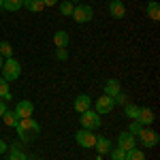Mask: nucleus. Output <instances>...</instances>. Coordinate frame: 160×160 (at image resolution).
<instances>
[{"label": "nucleus", "mask_w": 160, "mask_h": 160, "mask_svg": "<svg viewBox=\"0 0 160 160\" xmlns=\"http://www.w3.org/2000/svg\"><path fill=\"white\" fill-rule=\"evenodd\" d=\"M15 130H17V135H19L22 141L30 143V141H34V139L38 137L41 124H38L34 118H22V120L17 122V126H15Z\"/></svg>", "instance_id": "1"}, {"label": "nucleus", "mask_w": 160, "mask_h": 160, "mask_svg": "<svg viewBox=\"0 0 160 160\" xmlns=\"http://www.w3.org/2000/svg\"><path fill=\"white\" fill-rule=\"evenodd\" d=\"M0 71H2V79H4V81H15V79H19V75H22V64L15 60V58H7Z\"/></svg>", "instance_id": "2"}, {"label": "nucleus", "mask_w": 160, "mask_h": 160, "mask_svg": "<svg viewBox=\"0 0 160 160\" xmlns=\"http://www.w3.org/2000/svg\"><path fill=\"white\" fill-rule=\"evenodd\" d=\"M79 122H81V128H86V130H98L102 120L94 109H88L83 113H79Z\"/></svg>", "instance_id": "3"}, {"label": "nucleus", "mask_w": 160, "mask_h": 160, "mask_svg": "<svg viewBox=\"0 0 160 160\" xmlns=\"http://www.w3.org/2000/svg\"><path fill=\"white\" fill-rule=\"evenodd\" d=\"M137 141H139L143 148L152 149V148H156V145H158L160 137H158V132H156V130H152L149 126H143V128H141V132L137 135Z\"/></svg>", "instance_id": "4"}, {"label": "nucleus", "mask_w": 160, "mask_h": 160, "mask_svg": "<svg viewBox=\"0 0 160 160\" xmlns=\"http://www.w3.org/2000/svg\"><path fill=\"white\" fill-rule=\"evenodd\" d=\"M71 17H73L77 24H88V22L94 19V9H92L90 4H75Z\"/></svg>", "instance_id": "5"}, {"label": "nucleus", "mask_w": 160, "mask_h": 160, "mask_svg": "<svg viewBox=\"0 0 160 160\" xmlns=\"http://www.w3.org/2000/svg\"><path fill=\"white\" fill-rule=\"evenodd\" d=\"M75 141H77L81 148L92 149V148H94V143H96V135H94V130H86V128H81V130L75 132Z\"/></svg>", "instance_id": "6"}, {"label": "nucleus", "mask_w": 160, "mask_h": 160, "mask_svg": "<svg viewBox=\"0 0 160 160\" xmlns=\"http://www.w3.org/2000/svg\"><path fill=\"white\" fill-rule=\"evenodd\" d=\"M113 107H115V105H113V98H109V96H105V94H102V96H98V98H96L94 111H96L98 115H107V113H111V111H113Z\"/></svg>", "instance_id": "7"}, {"label": "nucleus", "mask_w": 160, "mask_h": 160, "mask_svg": "<svg viewBox=\"0 0 160 160\" xmlns=\"http://www.w3.org/2000/svg\"><path fill=\"white\" fill-rule=\"evenodd\" d=\"M13 111L17 113L19 120H22V118H32V115H34V102H30V100H19Z\"/></svg>", "instance_id": "8"}, {"label": "nucleus", "mask_w": 160, "mask_h": 160, "mask_svg": "<svg viewBox=\"0 0 160 160\" xmlns=\"http://www.w3.org/2000/svg\"><path fill=\"white\" fill-rule=\"evenodd\" d=\"M118 148H122L124 152H128V149L137 148V137H135V135H130L128 130L120 132V135H118Z\"/></svg>", "instance_id": "9"}, {"label": "nucleus", "mask_w": 160, "mask_h": 160, "mask_svg": "<svg viewBox=\"0 0 160 160\" xmlns=\"http://www.w3.org/2000/svg\"><path fill=\"white\" fill-rule=\"evenodd\" d=\"M92 105H94V100H92L90 94H79V96L75 98V102H73V109L77 111V113H83V111L92 109Z\"/></svg>", "instance_id": "10"}, {"label": "nucleus", "mask_w": 160, "mask_h": 160, "mask_svg": "<svg viewBox=\"0 0 160 160\" xmlns=\"http://www.w3.org/2000/svg\"><path fill=\"white\" fill-rule=\"evenodd\" d=\"M137 122L141 124V126H152V124L156 122V115H154V111H152V109H148V107H141Z\"/></svg>", "instance_id": "11"}, {"label": "nucleus", "mask_w": 160, "mask_h": 160, "mask_svg": "<svg viewBox=\"0 0 160 160\" xmlns=\"http://www.w3.org/2000/svg\"><path fill=\"white\" fill-rule=\"evenodd\" d=\"M109 15L113 19H124V17H126V7H124V2L111 0L109 2Z\"/></svg>", "instance_id": "12"}, {"label": "nucleus", "mask_w": 160, "mask_h": 160, "mask_svg": "<svg viewBox=\"0 0 160 160\" xmlns=\"http://www.w3.org/2000/svg\"><path fill=\"white\" fill-rule=\"evenodd\" d=\"M122 92V86H120V81L118 79H107L105 81V96H109V98H113V96H118Z\"/></svg>", "instance_id": "13"}, {"label": "nucleus", "mask_w": 160, "mask_h": 160, "mask_svg": "<svg viewBox=\"0 0 160 160\" xmlns=\"http://www.w3.org/2000/svg\"><path fill=\"white\" fill-rule=\"evenodd\" d=\"M94 148H96V152H98L100 156H105V154H109V152H111L113 143H111V141L107 139V137L98 135V137H96V143H94Z\"/></svg>", "instance_id": "14"}, {"label": "nucleus", "mask_w": 160, "mask_h": 160, "mask_svg": "<svg viewBox=\"0 0 160 160\" xmlns=\"http://www.w3.org/2000/svg\"><path fill=\"white\" fill-rule=\"evenodd\" d=\"M7 160H28V156H26V152L22 149L19 143H13L7 152Z\"/></svg>", "instance_id": "15"}, {"label": "nucleus", "mask_w": 160, "mask_h": 160, "mask_svg": "<svg viewBox=\"0 0 160 160\" xmlns=\"http://www.w3.org/2000/svg\"><path fill=\"white\" fill-rule=\"evenodd\" d=\"M68 43H71L68 32H66V30H56V34H53V45H56V47H68Z\"/></svg>", "instance_id": "16"}, {"label": "nucleus", "mask_w": 160, "mask_h": 160, "mask_svg": "<svg viewBox=\"0 0 160 160\" xmlns=\"http://www.w3.org/2000/svg\"><path fill=\"white\" fill-rule=\"evenodd\" d=\"M22 7H24V0H2V11L17 13Z\"/></svg>", "instance_id": "17"}, {"label": "nucleus", "mask_w": 160, "mask_h": 160, "mask_svg": "<svg viewBox=\"0 0 160 160\" xmlns=\"http://www.w3.org/2000/svg\"><path fill=\"white\" fill-rule=\"evenodd\" d=\"M145 11H148V15L154 19V22H158V19H160V4H158V0H149L148 7H145Z\"/></svg>", "instance_id": "18"}, {"label": "nucleus", "mask_w": 160, "mask_h": 160, "mask_svg": "<svg viewBox=\"0 0 160 160\" xmlns=\"http://www.w3.org/2000/svg\"><path fill=\"white\" fill-rule=\"evenodd\" d=\"M24 7L28 9V13H41V11H45L43 0H24Z\"/></svg>", "instance_id": "19"}, {"label": "nucleus", "mask_w": 160, "mask_h": 160, "mask_svg": "<svg viewBox=\"0 0 160 160\" xmlns=\"http://www.w3.org/2000/svg\"><path fill=\"white\" fill-rule=\"evenodd\" d=\"M139 111H141L139 105H132V102H126V105H124V115H126L128 120H137V118H139Z\"/></svg>", "instance_id": "20"}, {"label": "nucleus", "mask_w": 160, "mask_h": 160, "mask_svg": "<svg viewBox=\"0 0 160 160\" xmlns=\"http://www.w3.org/2000/svg\"><path fill=\"white\" fill-rule=\"evenodd\" d=\"M2 122L7 124V126H9V128H15V126H17V122H19V118H17V113H15V111H4V115H2Z\"/></svg>", "instance_id": "21"}, {"label": "nucleus", "mask_w": 160, "mask_h": 160, "mask_svg": "<svg viewBox=\"0 0 160 160\" xmlns=\"http://www.w3.org/2000/svg\"><path fill=\"white\" fill-rule=\"evenodd\" d=\"M124 160H148V156L143 154V149L132 148V149H128V152H126V158H124Z\"/></svg>", "instance_id": "22"}, {"label": "nucleus", "mask_w": 160, "mask_h": 160, "mask_svg": "<svg viewBox=\"0 0 160 160\" xmlns=\"http://www.w3.org/2000/svg\"><path fill=\"white\" fill-rule=\"evenodd\" d=\"M58 7H60V13L64 15V17H71V15H73V9H75L73 2L64 0V2H58Z\"/></svg>", "instance_id": "23"}, {"label": "nucleus", "mask_w": 160, "mask_h": 160, "mask_svg": "<svg viewBox=\"0 0 160 160\" xmlns=\"http://www.w3.org/2000/svg\"><path fill=\"white\" fill-rule=\"evenodd\" d=\"M0 56L7 60V58H13V47H11V43L9 41H2L0 43Z\"/></svg>", "instance_id": "24"}, {"label": "nucleus", "mask_w": 160, "mask_h": 160, "mask_svg": "<svg viewBox=\"0 0 160 160\" xmlns=\"http://www.w3.org/2000/svg\"><path fill=\"white\" fill-rule=\"evenodd\" d=\"M109 156H111V160H124L126 158V152H124L122 148H111V152H109Z\"/></svg>", "instance_id": "25"}, {"label": "nucleus", "mask_w": 160, "mask_h": 160, "mask_svg": "<svg viewBox=\"0 0 160 160\" xmlns=\"http://www.w3.org/2000/svg\"><path fill=\"white\" fill-rule=\"evenodd\" d=\"M56 58L60 62H66L68 60V49L66 47H56Z\"/></svg>", "instance_id": "26"}, {"label": "nucleus", "mask_w": 160, "mask_h": 160, "mask_svg": "<svg viewBox=\"0 0 160 160\" xmlns=\"http://www.w3.org/2000/svg\"><path fill=\"white\" fill-rule=\"evenodd\" d=\"M126 102H128V96H126L124 92H120L118 96H113V105H122V107H124Z\"/></svg>", "instance_id": "27"}, {"label": "nucleus", "mask_w": 160, "mask_h": 160, "mask_svg": "<svg viewBox=\"0 0 160 160\" xmlns=\"http://www.w3.org/2000/svg\"><path fill=\"white\" fill-rule=\"evenodd\" d=\"M9 94V81H4L2 77H0V98H4Z\"/></svg>", "instance_id": "28"}, {"label": "nucleus", "mask_w": 160, "mask_h": 160, "mask_svg": "<svg viewBox=\"0 0 160 160\" xmlns=\"http://www.w3.org/2000/svg\"><path fill=\"white\" fill-rule=\"evenodd\" d=\"M141 128H143V126H141V124L137 122V120H132V124H130V128H128V132H130V135H139V132H141Z\"/></svg>", "instance_id": "29"}, {"label": "nucleus", "mask_w": 160, "mask_h": 160, "mask_svg": "<svg viewBox=\"0 0 160 160\" xmlns=\"http://www.w3.org/2000/svg\"><path fill=\"white\" fill-rule=\"evenodd\" d=\"M7 152H9V143H7V141H2V139H0V156H4V154H7Z\"/></svg>", "instance_id": "30"}, {"label": "nucleus", "mask_w": 160, "mask_h": 160, "mask_svg": "<svg viewBox=\"0 0 160 160\" xmlns=\"http://www.w3.org/2000/svg\"><path fill=\"white\" fill-rule=\"evenodd\" d=\"M9 109V107H7V100H2L0 98V120H2V115H4V111Z\"/></svg>", "instance_id": "31"}, {"label": "nucleus", "mask_w": 160, "mask_h": 160, "mask_svg": "<svg viewBox=\"0 0 160 160\" xmlns=\"http://www.w3.org/2000/svg\"><path fill=\"white\" fill-rule=\"evenodd\" d=\"M58 2H60V0H43V4H45V7H56Z\"/></svg>", "instance_id": "32"}, {"label": "nucleus", "mask_w": 160, "mask_h": 160, "mask_svg": "<svg viewBox=\"0 0 160 160\" xmlns=\"http://www.w3.org/2000/svg\"><path fill=\"white\" fill-rule=\"evenodd\" d=\"M68 2H73V4H81V0H68Z\"/></svg>", "instance_id": "33"}, {"label": "nucleus", "mask_w": 160, "mask_h": 160, "mask_svg": "<svg viewBox=\"0 0 160 160\" xmlns=\"http://www.w3.org/2000/svg\"><path fill=\"white\" fill-rule=\"evenodd\" d=\"M2 64H4V58H2V56H0V68H2Z\"/></svg>", "instance_id": "34"}, {"label": "nucleus", "mask_w": 160, "mask_h": 160, "mask_svg": "<svg viewBox=\"0 0 160 160\" xmlns=\"http://www.w3.org/2000/svg\"><path fill=\"white\" fill-rule=\"evenodd\" d=\"M0 11H2V0H0Z\"/></svg>", "instance_id": "35"}, {"label": "nucleus", "mask_w": 160, "mask_h": 160, "mask_svg": "<svg viewBox=\"0 0 160 160\" xmlns=\"http://www.w3.org/2000/svg\"><path fill=\"white\" fill-rule=\"evenodd\" d=\"M34 160H43V158H34Z\"/></svg>", "instance_id": "36"}, {"label": "nucleus", "mask_w": 160, "mask_h": 160, "mask_svg": "<svg viewBox=\"0 0 160 160\" xmlns=\"http://www.w3.org/2000/svg\"><path fill=\"white\" fill-rule=\"evenodd\" d=\"M115 2H122V0H115Z\"/></svg>", "instance_id": "37"}]
</instances>
